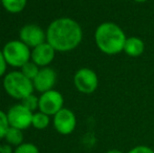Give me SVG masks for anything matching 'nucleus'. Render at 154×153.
I'll list each match as a JSON object with an SVG mask.
<instances>
[{"mask_svg":"<svg viewBox=\"0 0 154 153\" xmlns=\"http://www.w3.org/2000/svg\"><path fill=\"white\" fill-rule=\"evenodd\" d=\"M19 40L26 44L29 48L46 42V32L37 24H25L19 32Z\"/></svg>","mask_w":154,"mask_h":153,"instance_id":"9","label":"nucleus"},{"mask_svg":"<svg viewBox=\"0 0 154 153\" xmlns=\"http://www.w3.org/2000/svg\"><path fill=\"white\" fill-rule=\"evenodd\" d=\"M3 88L6 93L16 100H23L34 91L32 81L26 78L21 72H12L4 76Z\"/></svg>","mask_w":154,"mask_h":153,"instance_id":"3","label":"nucleus"},{"mask_svg":"<svg viewBox=\"0 0 154 153\" xmlns=\"http://www.w3.org/2000/svg\"><path fill=\"white\" fill-rule=\"evenodd\" d=\"M8 128H10V123H8V115L4 111L0 110V139H4Z\"/></svg>","mask_w":154,"mask_h":153,"instance_id":"19","label":"nucleus"},{"mask_svg":"<svg viewBox=\"0 0 154 153\" xmlns=\"http://www.w3.org/2000/svg\"><path fill=\"white\" fill-rule=\"evenodd\" d=\"M83 40V31L79 23L68 17L54 20L46 29V41L56 51L67 53L75 49Z\"/></svg>","mask_w":154,"mask_h":153,"instance_id":"1","label":"nucleus"},{"mask_svg":"<svg viewBox=\"0 0 154 153\" xmlns=\"http://www.w3.org/2000/svg\"><path fill=\"white\" fill-rule=\"evenodd\" d=\"M0 147H1V145H0Z\"/></svg>","mask_w":154,"mask_h":153,"instance_id":"26","label":"nucleus"},{"mask_svg":"<svg viewBox=\"0 0 154 153\" xmlns=\"http://www.w3.org/2000/svg\"><path fill=\"white\" fill-rule=\"evenodd\" d=\"M145 51V42L138 37H128L124 46V53L132 58L140 57Z\"/></svg>","mask_w":154,"mask_h":153,"instance_id":"12","label":"nucleus"},{"mask_svg":"<svg viewBox=\"0 0 154 153\" xmlns=\"http://www.w3.org/2000/svg\"><path fill=\"white\" fill-rule=\"evenodd\" d=\"M11 127L24 130L32 126V111L29 110L26 107H24L22 104H16L12 106L8 111L6 112Z\"/></svg>","mask_w":154,"mask_h":153,"instance_id":"7","label":"nucleus"},{"mask_svg":"<svg viewBox=\"0 0 154 153\" xmlns=\"http://www.w3.org/2000/svg\"><path fill=\"white\" fill-rule=\"evenodd\" d=\"M106 153H124V152L120 151V150H118V149H111V150H109V151H107Z\"/></svg>","mask_w":154,"mask_h":153,"instance_id":"23","label":"nucleus"},{"mask_svg":"<svg viewBox=\"0 0 154 153\" xmlns=\"http://www.w3.org/2000/svg\"><path fill=\"white\" fill-rule=\"evenodd\" d=\"M53 124L57 132L62 135H68L72 133L77 127V118L70 109L62 108L54 115Z\"/></svg>","mask_w":154,"mask_h":153,"instance_id":"8","label":"nucleus"},{"mask_svg":"<svg viewBox=\"0 0 154 153\" xmlns=\"http://www.w3.org/2000/svg\"><path fill=\"white\" fill-rule=\"evenodd\" d=\"M2 53L8 65L15 68H21L32 58L31 48L20 40L8 41L2 48Z\"/></svg>","mask_w":154,"mask_h":153,"instance_id":"4","label":"nucleus"},{"mask_svg":"<svg viewBox=\"0 0 154 153\" xmlns=\"http://www.w3.org/2000/svg\"><path fill=\"white\" fill-rule=\"evenodd\" d=\"M73 84L78 91L84 94H91L97 89L99 78L94 70L87 67L80 68L73 76Z\"/></svg>","mask_w":154,"mask_h":153,"instance_id":"5","label":"nucleus"},{"mask_svg":"<svg viewBox=\"0 0 154 153\" xmlns=\"http://www.w3.org/2000/svg\"><path fill=\"white\" fill-rule=\"evenodd\" d=\"M49 123H51V118L49 115H45V113L41 112H36L32 115V126L34 128L38 129V130H43V129H46L48 127Z\"/></svg>","mask_w":154,"mask_h":153,"instance_id":"15","label":"nucleus"},{"mask_svg":"<svg viewBox=\"0 0 154 153\" xmlns=\"http://www.w3.org/2000/svg\"><path fill=\"white\" fill-rule=\"evenodd\" d=\"M128 153H154V150L152 148L148 147V146L140 145V146H136V147L132 148Z\"/></svg>","mask_w":154,"mask_h":153,"instance_id":"20","label":"nucleus"},{"mask_svg":"<svg viewBox=\"0 0 154 153\" xmlns=\"http://www.w3.org/2000/svg\"><path fill=\"white\" fill-rule=\"evenodd\" d=\"M56 81H57V74L55 70L51 67H42L40 68V72H38L36 78L32 80V84L37 91L43 93L53 89Z\"/></svg>","mask_w":154,"mask_h":153,"instance_id":"11","label":"nucleus"},{"mask_svg":"<svg viewBox=\"0 0 154 153\" xmlns=\"http://www.w3.org/2000/svg\"><path fill=\"white\" fill-rule=\"evenodd\" d=\"M6 65H8V63H6L5 59H4L3 53H2V50H0V78L5 75Z\"/></svg>","mask_w":154,"mask_h":153,"instance_id":"21","label":"nucleus"},{"mask_svg":"<svg viewBox=\"0 0 154 153\" xmlns=\"http://www.w3.org/2000/svg\"><path fill=\"white\" fill-rule=\"evenodd\" d=\"M0 153H14L13 146H11L8 143L4 144V145H1V147H0Z\"/></svg>","mask_w":154,"mask_h":153,"instance_id":"22","label":"nucleus"},{"mask_svg":"<svg viewBox=\"0 0 154 153\" xmlns=\"http://www.w3.org/2000/svg\"><path fill=\"white\" fill-rule=\"evenodd\" d=\"M21 72H22L23 75H24L26 78H29V80H34L36 76L38 75V72H40V67H39L38 65H37L36 63H34V62L32 61H29L27 63H25L24 65L21 67Z\"/></svg>","mask_w":154,"mask_h":153,"instance_id":"16","label":"nucleus"},{"mask_svg":"<svg viewBox=\"0 0 154 153\" xmlns=\"http://www.w3.org/2000/svg\"><path fill=\"white\" fill-rule=\"evenodd\" d=\"M127 40L123 29L114 22H103L94 32V42L105 55L114 56L124 51Z\"/></svg>","mask_w":154,"mask_h":153,"instance_id":"2","label":"nucleus"},{"mask_svg":"<svg viewBox=\"0 0 154 153\" xmlns=\"http://www.w3.org/2000/svg\"><path fill=\"white\" fill-rule=\"evenodd\" d=\"M14 153H40L38 147L32 143H22L15 148Z\"/></svg>","mask_w":154,"mask_h":153,"instance_id":"18","label":"nucleus"},{"mask_svg":"<svg viewBox=\"0 0 154 153\" xmlns=\"http://www.w3.org/2000/svg\"><path fill=\"white\" fill-rule=\"evenodd\" d=\"M27 0H1L4 10L12 14H18L25 8Z\"/></svg>","mask_w":154,"mask_h":153,"instance_id":"14","label":"nucleus"},{"mask_svg":"<svg viewBox=\"0 0 154 153\" xmlns=\"http://www.w3.org/2000/svg\"><path fill=\"white\" fill-rule=\"evenodd\" d=\"M21 104L24 107H26L29 110L34 112L36 109H39V98L36 96L34 93L25 96L23 100H21Z\"/></svg>","mask_w":154,"mask_h":153,"instance_id":"17","label":"nucleus"},{"mask_svg":"<svg viewBox=\"0 0 154 153\" xmlns=\"http://www.w3.org/2000/svg\"><path fill=\"white\" fill-rule=\"evenodd\" d=\"M0 2H1V0H0Z\"/></svg>","mask_w":154,"mask_h":153,"instance_id":"25","label":"nucleus"},{"mask_svg":"<svg viewBox=\"0 0 154 153\" xmlns=\"http://www.w3.org/2000/svg\"><path fill=\"white\" fill-rule=\"evenodd\" d=\"M23 130L20 129L14 128V127H11L8 128V130L6 131V134L4 136V139L6 141V143L10 144L11 146H16L18 147L19 145H21L23 142Z\"/></svg>","mask_w":154,"mask_h":153,"instance_id":"13","label":"nucleus"},{"mask_svg":"<svg viewBox=\"0 0 154 153\" xmlns=\"http://www.w3.org/2000/svg\"><path fill=\"white\" fill-rule=\"evenodd\" d=\"M64 105V98L58 90L51 89L41 93L39 98V110L45 115L51 116L59 112Z\"/></svg>","mask_w":154,"mask_h":153,"instance_id":"6","label":"nucleus"},{"mask_svg":"<svg viewBox=\"0 0 154 153\" xmlns=\"http://www.w3.org/2000/svg\"><path fill=\"white\" fill-rule=\"evenodd\" d=\"M133 1H135V2H137V3H144V2H146V1H148V0H133Z\"/></svg>","mask_w":154,"mask_h":153,"instance_id":"24","label":"nucleus"},{"mask_svg":"<svg viewBox=\"0 0 154 153\" xmlns=\"http://www.w3.org/2000/svg\"><path fill=\"white\" fill-rule=\"evenodd\" d=\"M56 49L48 42H44L32 49L31 60L39 67H47L55 59Z\"/></svg>","mask_w":154,"mask_h":153,"instance_id":"10","label":"nucleus"}]
</instances>
